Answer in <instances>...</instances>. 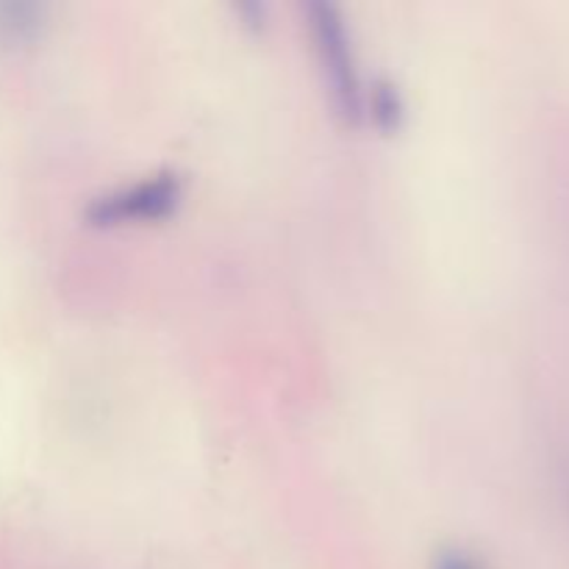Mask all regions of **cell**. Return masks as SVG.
Instances as JSON below:
<instances>
[{
  "label": "cell",
  "mask_w": 569,
  "mask_h": 569,
  "mask_svg": "<svg viewBox=\"0 0 569 569\" xmlns=\"http://www.w3.org/2000/svg\"><path fill=\"white\" fill-rule=\"evenodd\" d=\"M311 33L317 42L326 83L333 94V103L350 120L365 114V89H361L359 70H356L353 44H350L348 26L333 3H315L309 9Z\"/></svg>",
  "instance_id": "6da1fadb"
},
{
  "label": "cell",
  "mask_w": 569,
  "mask_h": 569,
  "mask_svg": "<svg viewBox=\"0 0 569 569\" xmlns=\"http://www.w3.org/2000/svg\"><path fill=\"white\" fill-rule=\"evenodd\" d=\"M365 109H370L372 120L387 131L398 128L403 120V98H400L398 87L389 81L372 83V92L365 94Z\"/></svg>",
  "instance_id": "3957f363"
},
{
  "label": "cell",
  "mask_w": 569,
  "mask_h": 569,
  "mask_svg": "<svg viewBox=\"0 0 569 569\" xmlns=\"http://www.w3.org/2000/svg\"><path fill=\"white\" fill-rule=\"evenodd\" d=\"M181 178L176 172H159V176L142 178V181L122 187L117 192L103 194L89 206V220L98 226L126 220H159L170 214L181 203Z\"/></svg>",
  "instance_id": "7a4b0ae2"
},
{
  "label": "cell",
  "mask_w": 569,
  "mask_h": 569,
  "mask_svg": "<svg viewBox=\"0 0 569 569\" xmlns=\"http://www.w3.org/2000/svg\"><path fill=\"white\" fill-rule=\"evenodd\" d=\"M431 569H487L472 553L461 548H442L433 556Z\"/></svg>",
  "instance_id": "277c9868"
}]
</instances>
